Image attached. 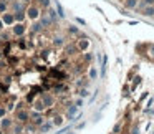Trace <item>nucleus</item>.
Masks as SVG:
<instances>
[{
  "label": "nucleus",
  "instance_id": "nucleus-5",
  "mask_svg": "<svg viewBox=\"0 0 154 134\" xmlns=\"http://www.w3.org/2000/svg\"><path fill=\"white\" fill-rule=\"evenodd\" d=\"M144 17H154V5H146V7L141 8Z\"/></svg>",
  "mask_w": 154,
  "mask_h": 134
},
{
  "label": "nucleus",
  "instance_id": "nucleus-1",
  "mask_svg": "<svg viewBox=\"0 0 154 134\" xmlns=\"http://www.w3.org/2000/svg\"><path fill=\"white\" fill-rule=\"evenodd\" d=\"M42 14H43V10H42L38 5L32 4L27 7V10H25V15H27V20L28 22H37L38 18L42 17Z\"/></svg>",
  "mask_w": 154,
  "mask_h": 134
},
{
  "label": "nucleus",
  "instance_id": "nucleus-3",
  "mask_svg": "<svg viewBox=\"0 0 154 134\" xmlns=\"http://www.w3.org/2000/svg\"><path fill=\"white\" fill-rule=\"evenodd\" d=\"M90 45H91V41L88 40V38H81V40H78V41H76V47H78V50H80L81 53H85V51H88V48H90Z\"/></svg>",
  "mask_w": 154,
  "mask_h": 134
},
{
  "label": "nucleus",
  "instance_id": "nucleus-2",
  "mask_svg": "<svg viewBox=\"0 0 154 134\" xmlns=\"http://www.w3.org/2000/svg\"><path fill=\"white\" fill-rule=\"evenodd\" d=\"M0 18H2V22H4V25H5V27H12V25L15 23L14 14H12L10 10H8V12H5V14H2V15H0Z\"/></svg>",
  "mask_w": 154,
  "mask_h": 134
},
{
  "label": "nucleus",
  "instance_id": "nucleus-6",
  "mask_svg": "<svg viewBox=\"0 0 154 134\" xmlns=\"http://www.w3.org/2000/svg\"><path fill=\"white\" fill-rule=\"evenodd\" d=\"M88 76H90V80H96V78H98V70H96V66H91V68H90V71H88Z\"/></svg>",
  "mask_w": 154,
  "mask_h": 134
},
{
  "label": "nucleus",
  "instance_id": "nucleus-7",
  "mask_svg": "<svg viewBox=\"0 0 154 134\" xmlns=\"http://www.w3.org/2000/svg\"><path fill=\"white\" fill-rule=\"evenodd\" d=\"M76 93H78V94H80V96H81V98H86V96H88V94H90V91H88V90H86V88H78V90H76Z\"/></svg>",
  "mask_w": 154,
  "mask_h": 134
},
{
  "label": "nucleus",
  "instance_id": "nucleus-4",
  "mask_svg": "<svg viewBox=\"0 0 154 134\" xmlns=\"http://www.w3.org/2000/svg\"><path fill=\"white\" fill-rule=\"evenodd\" d=\"M137 4H139V0H124L123 2V5H124L126 10H136Z\"/></svg>",
  "mask_w": 154,
  "mask_h": 134
}]
</instances>
